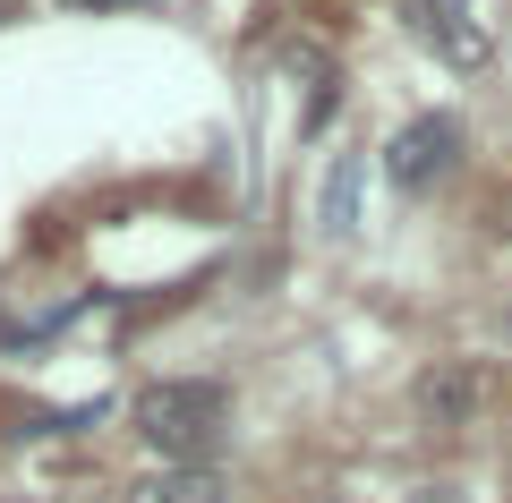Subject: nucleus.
I'll use <instances>...</instances> for the list:
<instances>
[{"instance_id": "6", "label": "nucleus", "mask_w": 512, "mask_h": 503, "mask_svg": "<svg viewBox=\"0 0 512 503\" xmlns=\"http://www.w3.org/2000/svg\"><path fill=\"white\" fill-rule=\"evenodd\" d=\"M410 503H461V495H453V486H427V495H410Z\"/></svg>"}, {"instance_id": "2", "label": "nucleus", "mask_w": 512, "mask_h": 503, "mask_svg": "<svg viewBox=\"0 0 512 503\" xmlns=\"http://www.w3.org/2000/svg\"><path fill=\"white\" fill-rule=\"evenodd\" d=\"M453 154H461V120H453V111H427V120L393 128L384 171H393V188H436L444 171H453Z\"/></svg>"}, {"instance_id": "5", "label": "nucleus", "mask_w": 512, "mask_h": 503, "mask_svg": "<svg viewBox=\"0 0 512 503\" xmlns=\"http://www.w3.org/2000/svg\"><path fill=\"white\" fill-rule=\"evenodd\" d=\"M128 503H222L214 469H154V478H128Z\"/></svg>"}, {"instance_id": "7", "label": "nucleus", "mask_w": 512, "mask_h": 503, "mask_svg": "<svg viewBox=\"0 0 512 503\" xmlns=\"http://www.w3.org/2000/svg\"><path fill=\"white\" fill-rule=\"evenodd\" d=\"M308 503H350V495H308Z\"/></svg>"}, {"instance_id": "1", "label": "nucleus", "mask_w": 512, "mask_h": 503, "mask_svg": "<svg viewBox=\"0 0 512 503\" xmlns=\"http://www.w3.org/2000/svg\"><path fill=\"white\" fill-rule=\"evenodd\" d=\"M222 384H197V376H171V384H146L137 393V410H128V427L146 435L154 452H163L171 469H205L222 444Z\"/></svg>"}, {"instance_id": "4", "label": "nucleus", "mask_w": 512, "mask_h": 503, "mask_svg": "<svg viewBox=\"0 0 512 503\" xmlns=\"http://www.w3.org/2000/svg\"><path fill=\"white\" fill-rule=\"evenodd\" d=\"M410 26H419L453 69H478V60H487V26H478L470 0H410Z\"/></svg>"}, {"instance_id": "3", "label": "nucleus", "mask_w": 512, "mask_h": 503, "mask_svg": "<svg viewBox=\"0 0 512 503\" xmlns=\"http://www.w3.org/2000/svg\"><path fill=\"white\" fill-rule=\"evenodd\" d=\"M478 401H487V376H478L470 359H436L419 376V418H427V427H470Z\"/></svg>"}]
</instances>
